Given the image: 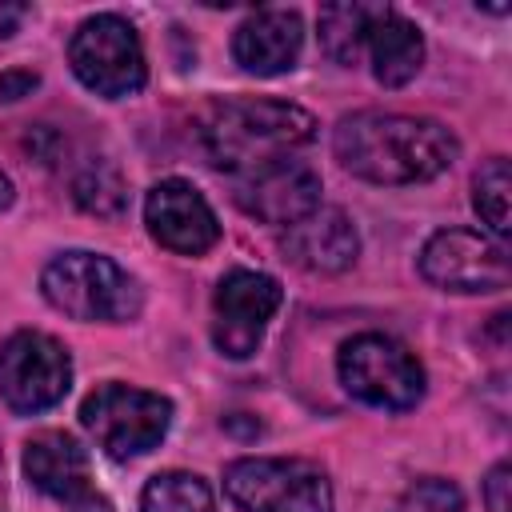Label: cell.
Segmentation results:
<instances>
[{
    "label": "cell",
    "instance_id": "cell-1",
    "mask_svg": "<svg viewBox=\"0 0 512 512\" xmlns=\"http://www.w3.org/2000/svg\"><path fill=\"white\" fill-rule=\"evenodd\" d=\"M336 160L372 184H416L440 176L460 144L432 116L404 112H352L336 124L332 136Z\"/></svg>",
    "mask_w": 512,
    "mask_h": 512
},
{
    "label": "cell",
    "instance_id": "cell-2",
    "mask_svg": "<svg viewBox=\"0 0 512 512\" xmlns=\"http://www.w3.org/2000/svg\"><path fill=\"white\" fill-rule=\"evenodd\" d=\"M316 136L312 112L288 100H220L200 116V148L204 156L240 176Z\"/></svg>",
    "mask_w": 512,
    "mask_h": 512
},
{
    "label": "cell",
    "instance_id": "cell-3",
    "mask_svg": "<svg viewBox=\"0 0 512 512\" xmlns=\"http://www.w3.org/2000/svg\"><path fill=\"white\" fill-rule=\"evenodd\" d=\"M40 288L52 308L88 324H124L144 304L136 276L100 252H60L44 264Z\"/></svg>",
    "mask_w": 512,
    "mask_h": 512
},
{
    "label": "cell",
    "instance_id": "cell-4",
    "mask_svg": "<svg viewBox=\"0 0 512 512\" xmlns=\"http://www.w3.org/2000/svg\"><path fill=\"white\" fill-rule=\"evenodd\" d=\"M224 492L244 512H332V484L312 460L244 456L224 468Z\"/></svg>",
    "mask_w": 512,
    "mask_h": 512
},
{
    "label": "cell",
    "instance_id": "cell-5",
    "mask_svg": "<svg viewBox=\"0 0 512 512\" xmlns=\"http://www.w3.org/2000/svg\"><path fill=\"white\" fill-rule=\"evenodd\" d=\"M80 424L112 460H132L164 440L172 424V400L128 384H100L96 392L84 396Z\"/></svg>",
    "mask_w": 512,
    "mask_h": 512
},
{
    "label": "cell",
    "instance_id": "cell-6",
    "mask_svg": "<svg viewBox=\"0 0 512 512\" xmlns=\"http://www.w3.org/2000/svg\"><path fill=\"white\" fill-rule=\"evenodd\" d=\"M336 368H340V384L356 400H364L372 408L408 412L424 396V368H420V360L400 340L380 336V332L352 336L340 348Z\"/></svg>",
    "mask_w": 512,
    "mask_h": 512
},
{
    "label": "cell",
    "instance_id": "cell-7",
    "mask_svg": "<svg viewBox=\"0 0 512 512\" xmlns=\"http://www.w3.org/2000/svg\"><path fill=\"white\" fill-rule=\"evenodd\" d=\"M68 64L80 76L84 88H92L104 100H120L144 88L148 80V64H144V48L136 28L116 16V12H100L88 16L72 44H68Z\"/></svg>",
    "mask_w": 512,
    "mask_h": 512
},
{
    "label": "cell",
    "instance_id": "cell-8",
    "mask_svg": "<svg viewBox=\"0 0 512 512\" xmlns=\"http://www.w3.org/2000/svg\"><path fill=\"white\" fill-rule=\"evenodd\" d=\"M72 384L68 348L36 328H20L0 344V396L12 412H44L64 400Z\"/></svg>",
    "mask_w": 512,
    "mask_h": 512
},
{
    "label": "cell",
    "instance_id": "cell-9",
    "mask_svg": "<svg viewBox=\"0 0 512 512\" xmlns=\"http://www.w3.org/2000/svg\"><path fill=\"white\" fill-rule=\"evenodd\" d=\"M420 272L444 292H500L508 288V252L472 228H444L428 236Z\"/></svg>",
    "mask_w": 512,
    "mask_h": 512
},
{
    "label": "cell",
    "instance_id": "cell-10",
    "mask_svg": "<svg viewBox=\"0 0 512 512\" xmlns=\"http://www.w3.org/2000/svg\"><path fill=\"white\" fill-rule=\"evenodd\" d=\"M280 284L264 272L252 268H232L212 296V340L224 356L232 360H248L260 340L264 328L272 320V312L280 308Z\"/></svg>",
    "mask_w": 512,
    "mask_h": 512
},
{
    "label": "cell",
    "instance_id": "cell-11",
    "mask_svg": "<svg viewBox=\"0 0 512 512\" xmlns=\"http://www.w3.org/2000/svg\"><path fill=\"white\" fill-rule=\"evenodd\" d=\"M232 200L264 220V224H276V228H288L296 220H304L308 212L320 208V176L312 164L304 160H292V156H276L252 172H240L236 176V188H232Z\"/></svg>",
    "mask_w": 512,
    "mask_h": 512
},
{
    "label": "cell",
    "instance_id": "cell-12",
    "mask_svg": "<svg viewBox=\"0 0 512 512\" xmlns=\"http://www.w3.org/2000/svg\"><path fill=\"white\" fill-rule=\"evenodd\" d=\"M144 220H148V232L164 248L184 252V256H200L220 240V224H216V212L208 208V200L188 180H176V176L160 180L148 192Z\"/></svg>",
    "mask_w": 512,
    "mask_h": 512
},
{
    "label": "cell",
    "instance_id": "cell-13",
    "mask_svg": "<svg viewBox=\"0 0 512 512\" xmlns=\"http://www.w3.org/2000/svg\"><path fill=\"white\" fill-rule=\"evenodd\" d=\"M280 248L292 264L308 268V272H344L352 268L356 252H360V236L352 228V220L340 208H316L304 220L288 224L280 236Z\"/></svg>",
    "mask_w": 512,
    "mask_h": 512
},
{
    "label": "cell",
    "instance_id": "cell-14",
    "mask_svg": "<svg viewBox=\"0 0 512 512\" xmlns=\"http://www.w3.org/2000/svg\"><path fill=\"white\" fill-rule=\"evenodd\" d=\"M300 44H304V28L292 8H260L236 28L232 56L252 76H280L296 64Z\"/></svg>",
    "mask_w": 512,
    "mask_h": 512
},
{
    "label": "cell",
    "instance_id": "cell-15",
    "mask_svg": "<svg viewBox=\"0 0 512 512\" xmlns=\"http://www.w3.org/2000/svg\"><path fill=\"white\" fill-rule=\"evenodd\" d=\"M24 472L28 480L56 500H80L88 496V452L68 432H36L24 444Z\"/></svg>",
    "mask_w": 512,
    "mask_h": 512
},
{
    "label": "cell",
    "instance_id": "cell-16",
    "mask_svg": "<svg viewBox=\"0 0 512 512\" xmlns=\"http://www.w3.org/2000/svg\"><path fill=\"white\" fill-rule=\"evenodd\" d=\"M364 52L372 60V76L384 88H400L420 72L424 60V40L416 32V24H408L400 12H392L388 4L376 12L368 36H364Z\"/></svg>",
    "mask_w": 512,
    "mask_h": 512
},
{
    "label": "cell",
    "instance_id": "cell-17",
    "mask_svg": "<svg viewBox=\"0 0 512 512\" xmlns=\"http://www.w3.org/2000/svg\"><path fill=\"white\" fill-rule=\"evenodd\" d=\"M384 4H328L320 8V44L336 64H356L364 52V36Z\"/></svg>",
    "mask_w": 512,
    "mask_h": 512
},
{
    "label": "cell",
    "instance_id": "cell-18",
    "mask_svg": "<svg viewBox=\"0 0 512 512\" xmlns=\"http://www.w3.org/2000/svg\"><path fill=\"white\" fill-rule=\"evenodd\" d=\"M140 512H216L212 488L192 472H160L144 484Z\"/></svg>",
    "mask_w": 512,
    "mask_h": 512
},
{
    "label": "cell",
    "instance_id": "cell-19",
    "mask_svg": "<svg viewBox=\"0 0 512 512\" xmlns=\"http://www.w3.org/2000/svg\"><path fill=\"white\" fill-rule=\"evenodd\" d=\"M72 196H76V204L84 212H92L100 220H116L128 208V184H124V176L112 164H100V160L76 172Z\"/></svg>",
    "mask_w": 512,
    "mask_h": 512
},
{
    "label": "cell",
    "instance_id": "cell-20",
    "mask_svg": "<svg viewBox=\"0 0 512 512\" xmlns=\"http://www.w3.org/2000/svg\"><path fill=\"white\" fill-rule=\"evenodd\" d=\"M508 192H512V176H508V160L496 156L488 160L476 180H472V204L480 212V220L496 232V236H508Z\"/></svg>",
    "mask_w": 512,
    "mask_h": 512
},
{
    "label": "cell",
    "instance_id": "cell-21",
    "mask_svg": "<svg viewBox=\"0 0 512 512\" xmlns=\"http://www.w3.org/2000/svg\"><path fill=\"white\" fill-rule=\"evenodd\" d=\"M408 500L416 504V508H424V512H460V492H456V484H448V480H420L412 492H408Z\"/></svg>",
    "mask_w": 512,
    "mask_h": 512
},
{
    "label": "cell",
    "instance_id": "cell-22",
    "mask_svg": "<svg viewBox=\"0 0 512 512\" xmlns=\"http://www.w3.org/2000/svg\"><path fill=\"white\" fill-rule=\"evenodd\" d=\"M512 476V468L500 460L492 472H488V480H484V500H488V512H508V480Z\"/></svg>",
    "mask_w": 512,
    "mask_h": 512
},
{
    "label": "cell",
    "instance_id": "cell-23",
    "mask_svg": "<svg viewBox=\"0 0 512 512\" xmlns=\"http://www.w3.org/2000/svg\"><path fill=\"white\" fill-rule=\"evenodd\" d=\"M36 84H40L36 72H28V68H8V72H0V100H20V96H28Z\"/></svg>",
    "mask_w": 512,
    "mask_h": 512
},
{
    "label": "cell",
    "instance_id": "cell-24",
    "mask_svg": "<svg viewBox=\"0 0 512 512\" xmlns=\"http://www.w3.org/2000/svg\"><path fill=\"white\" fill-rule=\"evenodd\" d=\"M28 16V4H16V0H0V36H12L20 28V20Z\"/></svg>",
    "mask_w": 512,
    "mask_h": 512
},
{
    "label": "cell",
    "instance_id": "cell-25",
    "mask_svg": "<svg viewBox=\"0 0 512 512\" xmlns=\"http://www.w3.org/2000/svg\"><path fill=\"white\" fill-rule=\"evenodd\" d=\"M72 512H112V504L104 500V496H80V500H72Z\"/></svg>",
    "mask_w": 512,
    "mask_h": 512
},
{
    "label": "cell",
    "instance_id": "cell-26",
    "mask_svg": "<svg viewBox=\"0 0 512 512\" xmlns=\"http://www.w3.org/2000/svg\"><path fill=\"white\" fill-rule=\"evenodd\" d=\"M12 204V180L0 172V208H8Z\"/></svg>",
    "mask_w": 512,
    "mask_h": 512
},
{
    "label": "cell",
    "instance_id": "cell-27",
    "mask_svg": "<svg viewBox=\"0 0 512 512\" xmlns=\"http://www.w3.org/2000/svg\"><path fill=\"white\" fill-rule=\"evenodd\" d=\"M0 512H4V464H0Z\"/></svg>",
    "mask_w": 512,
    "mask_h": 512
}]
</instances>
